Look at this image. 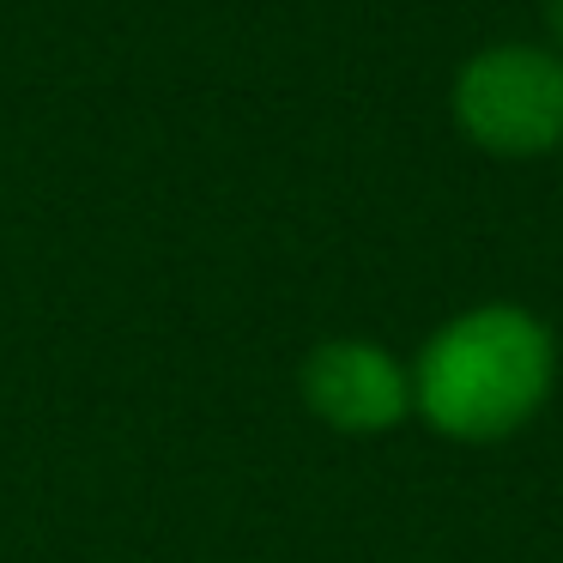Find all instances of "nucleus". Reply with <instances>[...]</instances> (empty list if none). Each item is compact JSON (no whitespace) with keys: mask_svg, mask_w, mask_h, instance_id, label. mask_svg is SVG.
<instances>
[{"mask_svg":"<svg viewBox=\"0 0 563 563\" xmlns=\"http://www.w3.org/2000/svg\"><path fill=\"white\" fill-rule=\"evenodd\" d=\"M449 115L485 158L527 164L563 152V55L551 43H490L466 55Z\"/></svg>","mask_w":563,"mask_h":563,"instance_id":"nucleus-2","label":"nucleus"},{"mask_svg":"<svg viewBox=\"0 0 563 563\" xmlns=\"http://www.w3.org/2000/svg\"><path fill=\"white\" fill-rule=\"evenodd\" d=\"M545 37H551V49L563 55V0H545Z\"/></svg>","mask_w":563,"mask_h":563,"instance_id":"nucleus-4","label":"nucleus"},{"mask_svg":"<svg viewBox=\"0 0 563 563\" xmlns=\"http://www.w3.org/2000/svg\"><path fill=\"white\" fill-rule=\"evenodd\" d=\"M297 394L333 437H388L412 418V369L364 333H333L309 345L297 364Z\"/></svg>","mask_w":563,"mask_h":563,"instance_id":"nucleus-3","label":"nucleus"},{"mask_svg":"<svg viewBox=\"0 0 563 563\" xmlns=\"http://www.w3.org/2000/svg\"><path fill=\"white\" fill-rule=\"evenodd\" d=\"M412 418L442 442L490 449L533 424L558 394V333L527 303L490 297L449 316L412 364Z\"/></svg>","mask_w":563,"mask_h":563,"instance_id":"nucleus-1","label":"nucleus"}]
</instances>
